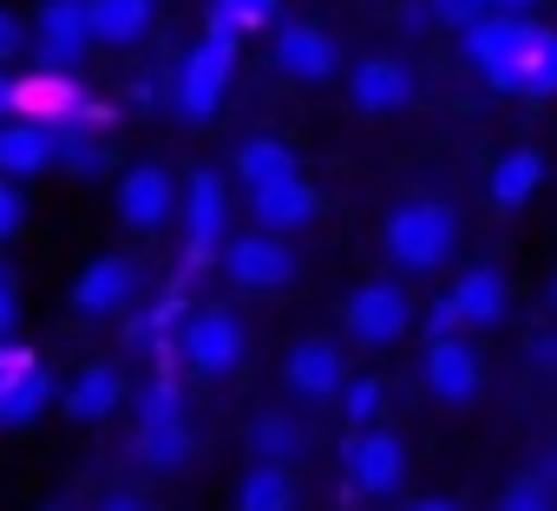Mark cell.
<instances>
[{
  "label": "cell",
  "instance_id": "obj_4",
  "mask_svg": "<svg viewBox=\"0 0 557 511\" xmlns=\"http://www.w3.org/2000/svg\"><path fill=\"white\" fill-rule=\"evenodd\" d=\"M223 216H230L223 177H216V171H190V177H184V229H190L184 263H190V270H210L216 256H223Z\"/></svg>",
  "mask_w": 557,
  "mask_h": 511
},
{
  "label": "cell",
  "instance_id": "obj_7",
  "mask_svg": "<svg viewBox=\"0 0 557 511\" xmlns=\"http://www.w3.org/2000/svg\"><path fill=\"white\" fill-rule=\"evenodd\" d=\"M223 270L236 289H283L296 276V256L283 236H269V229H249L236 242H223Z\"/></svg>",
  "mask_w": 557,
  "mask_h": 511
},
{
  "label": "cell",
  "instance_id": "obj_30",
  "mask_svg": "<svg viewBox=\"0 0 557 511\" xmlns=\"http://www.w3.org/2000/svg\"><path fill=\"white\" fill-rule=\"evenodd\" d=\"M381 400H387V394H381V381H374V374H368V381H348V387H342V413H348V426H355V433H368V426L381 420Z\"/></svg>",
  "mask_w": 557,
  "mask_h": 511
},
{
  "label": "cell",
  "instance_id": "obj_38",
  "mask_svg": "<svg viewBox=\"0 0 557 511\" xmlns=\"http://www.w3.org/2000/svg\"><path fill=\"white\" fill-rule=\"evenodd\" d=\"M14 47H21V21L0 8V53H14Z\"/></svg>",
  "mask_w": 557,
  "mask_h": 511
},
{
  "label": "cell",
  "instance_id": "obj_22",
  "mask_svg": "<svg viewBox=\"0 0 557 511\" xmlns=\"http://www.w3.org/2000/svg\"><path fill=\"white\" fill-rule=\"evenodd\" d=\"M119 400H125V374L119 367H86L73 387H66V413L73 420H106V413H119Z\"/></svg>",
  "mask_w": 557,
  "mask_h": 511
},
{
  "label": "cell",
  "instance_id": "obj_12",
  "mask_svg": "<svg viewBox=\"0 0 557 511\" xmlns=\"http://www.w3.org/2000/svg\"><path fill=\"white\" fill-rule=\"evenodd\" d=\"M283 381H289L302 400H335V394L348 387L342 348H335V341H296L289 361H283Z\"/></svg>",
  "mask_w": 557,
  "mask_h": 511
},
{
  "label": "cell",
  "instance_id": "obj_20",
  "mask_svg": "<svg viewBox=\"0 0 557 511\" xmlns=\"http://www.w3.org/2000/svg\"><path fill=\"white\" fill-rule=\"evenodd\" d=\"M236 177H243L249 190H269V184H289V177H302V171H296V151H289L283 138H243V145H236Z\"/></svg>",
  "mask_w": 557,
  "mask_h": 511
},
{
  "label": "cell",
  "instance_id": "obj_17",
  "mask_svg": "<svg viewBox=\"0 0 557 511\" xmlns=\"http://www.w3.org/2000/svg\"><path fill=\"white\" fill-rule=\"evenodd\" d=\"M348 92H355L361 112H400V105L413 99V79H407L400 60H361V66L348 73Z\"/></svg>",
  "mask_w": 557,
  "mask_h": 511
},
{
  "label": "cell",
  "instance_id": "obj_1",
  "mask_svg": "<svg viewBox=\"0 0 557 511\" xmlns=\"http://www.w3.org/2000/svg\"><path fill=\"white\" fill-rule=\"evenodd\" d=\"M453 242H459V216H453V203H433V197H420V203H400L394 216H387V256L400 270H440L446 256H453Z\"/></svg>",
  "mask_w": 557,
  "mask_h": 511
},
{
  "label": "cell",
  "instance_id": "obj_23",
  "mask_svg": "<svg viewBox=\"0 0 557 511\" xmlns=\"http://www.w3.org/2000/svg\"><path fill=\"white\" fill-rule=\"evenodd\" d=\"M249 452H256V465H283V472H289V459L302 452V426H296L289 413H262V420L249 426Z\"/></svg>",
  "mask_w": 557,
  "mask_h": 511
},
{
  "label": "cell",
  "instance_id": "obj_35",
  "mask_svg": "<svg viewBox=\"0 0 557 511\" xmlns=\"http://www.w3.org/2000/svg\"><path fill=\"white\" fill-rule=\"evenodd\" d=\"M21 216H27V203H21V190H14L8 177H0V242H8V236H21Z\"/></svg>",
  "mask_w": 557,
  "mask_h": 511
},
{
  "label": "cell",
  "instance_id": "obj_36",
  "mask_svg": "<svg viewBox=\"0 0 557 511\" xmlns=\"http://www.w3.org/2000/svg\"><path fill=\"white\" fill-rule=\"evenodd\" d=\"M14 322H21V289H14V276L0 270V341L14 335Z\"/></svg>",
  "mask_w": 557,
  "mask_h": 511
},
{
  "label": "cell",
  "instance_id": "obj_37",
  "mask_svg": "<svg viewBox=\"0 0 557 511\" xmlns=\"http://www.w3.org/2000/svg\"><path fill=\"white\" fill-rule=\"evenodd\" d=\"M92 511H151V504H145L138 491H106V498H99Z\"/></svg>",
  "mask_w": 557,
  "mask_h": 511
},
{
  "label": "cell",
  "instance_id": "obj_15",
  "mask_svg": "<svg viewBox=\"0 0 557 511\" xmlns=\"http://www.w3.org/2000/svg\"><path fill=\"white\" fill-rule=\"evenodd\" d=\"M53 164V125L40 119H8L0 125V177L21 184V177H40Z\"/></svg>",
  "mask_w": 557,
  "mask_h": 511
},
{
  "label": "cell",
  "instance_id": "obj_3",
  "mask_svg": "<svg viewBox=\"0 0 557 511\" xmlns=\"http://www.w3.org/2000/svg\"><path fill=\"white\" fill-rule=\"evenodd\" d=\"M177 354H184L190 374L216 381V374H230V367L243 361V322H236L230 309H197V315L177 328Z\"/></svg>",
  "mask_w": 557,
  "mask_h": 511
},
{
  "label": "cell",
  "instance_id": "obj_39",
  "mask_svg": "<svg viewBox=\"0 0 557 511\" xmlns=\"http://www.w3.org/2000/svg\"><path fill=\"white\" fill-rule=\"evenodd\" d=\"M485 8H492V14H531L537 0H485Z\"/></svg>",
  "mask_w": 557,
  "mask_h": 511
},
{
  "label": "cell",
  "instance_id": "obj_10",
  "mask_svg": "<svg viewBox=\"0 0 557 511\" xmlns=\"http://www.w3.org/2000/svg\"><path fill=\"white\" fill-rule=\"evenodd\" d=\"M138 289V270H132V256H92V263L79 270L73 283V309L79 315H119Z\"/></svg>",
  "mask_w": 557,
  "mask_h": 511
},
{
  "label": "cell",
  "instance_id": "obj_2",
  "mask_svg": "<svg viewBox=\"0 0 557 511\" xmlns=\"http://www.w3.org/2000/svg\"><path fill=\"white\" fill-rule=\"evenodd\" d=\"M537 21L531 14H479L466 34H459V47H466V60L485 73V86H498V92H511V66L537 47Z\"/></svg>",
  "mask_w": 557,
  "mask_h": 511
},
{
  "label": "cell",
  "instance_id": "obj_16",
  "mask_svg": "<svg viewBox=\"0 0 557 511\" xmlns=\"http://www.w3.org/2000/svg\"><path fill=\"white\" fill-rule=\"evenodd\" d=\"M426 387L459 407V400H472L485 387V367H479V354L466 341H426Z\"/></svg>",
  "mask_w": 557,
  "mask_h": 511
},
{
  "label": "cell",
  "instance_id": "obj_25",
  "mask_svg": "<svg viewBox=\"0 0 557 511\" xmlns=\"http://www.w3.org/2000/svg\"><path fill=\"white\" fill-rule=\"evenodd\" d=\"M537 184H544V158H537V151H505V158H498V171H492V203L518 210Z\"/></svg>",
  "mask_w": 557,
  "mask_h": 511
},
{
  "label": "cell",
  "instance_id": "obj_14",
  "mask_svg": "<svg viewBox=\"0 0 557 511\" xmlns=\"http://www.w3.org/2000/svg\"><path fill=\"white\" fill-rule=\"evenodd\" d=\"M275 66H283L289 79H335V40L322 34V27H309V21H296V27H283V34H275Z\"/></svg>",
  "mask_w": 557,
  "mask_h": 511
},
{
  "label": "cell",
  "instance_id": "obj_9",
  "mask_svg": "<svg viewBox=\"0 0 557 511\" xmlns=\"http://www.w3.org/2000/svg\"><path fill=\"white\" fill-rule=\"evenodd\" d=\"M34 40H40V66H47V73H73V66H79V53L92 47L86 0H47Z\"/></svg>",
  "mask_w": 557,
  "mask_h": 511
},
{
  "label": "cell",
  "instance_id": "obj_8",
  "mask_svg": "<svg viewBox=\"0 0 557 511\" xmlns=\"http://www.w3.org/2000/svg\"><path fill=\"white\" fill-rule=\"evenodd\" d=\"M171 210H177V177L164 164H132L119 177V216H125V229H158V223H171Z\"/></svg>",
  "mask_w": 557,
  "mask_h": 511
},
{
  "label": "cell",
  "instance_id": "obj_42",
  "mask_svg": "<svg viewBox=\"0 0 557 511\" xmlns=\"http://www.w3.org/2000/svg\"><path fill=\"white\" fill-rule=\"evenodd\" d=\"M550 309H557V276H550Z\"/></svg>",
  "mask_w": 557,
  "mask_h": 511
},
{
  "label": "cell",
  "instance_id": "obj_19",
  "mask_svg": "<svg viewBox=\"0 0 557 511\" xmlns=\"http://www.w3.org/2000/svg\"><path fill=\"white\" fill-rule=\"evenodd\" d=\"M158 14V0H86V27L99 47H132Z\"/></svg>",
  "mask_w": 557,
  "mask_h": 511
},
{
  "label": "cell",
  "instance_id": "obj_40",
  "mask_svg": "<svg viewBox=\"0 0 557 511\" xmlns=\"http://www.w3.org/2000/svg\"><path fill=\"white\" fill-rule=\"evenodd\" d=\"M407 511H459L453 498H420V504H407Z\"/></svg>",
  "mask_w": 557,
  "mask_h": 511
},
{
  "label": "cell",
  "instance_id": "obj_24",
  "mask_svg": "<svg viewBox=\"0 0 557 511\" xmlns=\"http://www.w3.org/2000/svg\"><path fill=\"white\" fill-rule=\"evenodd\" d=\"M236 511H296V478L283 465H249V478L236 491Z\"/></svg>",
  "mask_w": 557,
  "mask_h": 511
},
{
  "label": "cell",
  "instance_id": "obj_5",
  "mask_svg": "<svg viewBox=\"0 0 557 511\" xmlns=\"http://www.w3.org/2000/svg\"><path fill=\"white\" fill-rule=\"evenodd\" d=\"M407 328H413V302L400 283H368L348 296V335L361 348H394Z\"/></svg>",
  "mask_w": 557,
  "mask_h": 511
},
{
  "label": "cell",
  "instance_id": "obj_27",
  "mask_svg": "<svg viewBox=\"0 0 557 511\" xmlns=\"http://www.w3.org/2000/svg\"><path fill=\"white\" fill-rule=\"evenodd\" d=\"M47 400H53V381H47V367H40V361H27V367L14 374L8 400H0V420H8V426H27Z\"/></svg>",
  "mask_w": 557,
  "mask_h": 511
},
{
  "label": "cell",
  "instance_id": "obj_33",
  "mask_svg": "<svg viewBox=\"0 0 557 511\" xmlns=\"http://www.w3.org/2000/svg\"><path fill=\"white\" fill-rule=\"evenodd\" d=\"M426 14H433V21H446V27H459V34H466V27H472V21H479V14H492V8H485V0H426Z\"/></svg>",
  "mask_w": 557,
  "mask_h": 511
},
{
  "label": "cell",
  "instance_id": "obj_18",
  "mask_svg": "<svg viewBox=\"0 0 557 511\" xmlns=\"http://www.w3.org/2000/svg\"><path fill=\"white\" fill-rule=\"evenodd\" d=\"M453 309H459L466 328H492V322L505 315V276H498L492 263H472V270L453 283Z\"/></svg>",
  "mask_w": 557,
  "mask_h": 511
},
{
  "label": "cell",
  "instance_id": "obj_34",
  "mask_svg": "<svg viewBox=\"0 0 557 511\" xmlns=\"http://www.w3.org/2000/svg\"><path fill=\"white\" fill-rule=\"evenodd\" d=\"M459 309H453V296H440L433 309H426V341H459Z\"/></svg>",
  "mask_w": 557,
  "mask_h": 511
},
{
  "label": "cell",
  "instance_id": "obj_29",
  "mask_svg": "<svg viewBox=\"0 0 557 511\" xmlns=\"http://www.w3.org/2000/svg\"><path fill=\"white\" fill-rule=\"evenodd\" d=\"M171 420H184V413H177V381L158 367V374L145 381V394H138V426H171Z\"/></svg>",
  "mask_w": 557,
  "mask_h": 511
},
{
  "label": "cell",
  "instance_id": "obj_21",
  "mask_svg": "<svg viewBox=\"0 0 557 511\" xmlns=\"http://www.w3.org/2000/svg\"><path fill=\"white\" fill-rule=\"evenodd\" d=\"M21 119H53V125H66L73 112H79V86L66 79V73H40V79H21V105H14Z\"/></svg>",
  "mask_w": 557,
  "mask_h": 511
},
{
  "label": "cell",
  "instance_id": "obj_6",
  "mask_svg": "<svg viewBox=\"0 0 557 511\" xmlns=\"http://www.w3.org/2000/svg\"><path fill=\"white\" fill-rule=\"evenodd\" d=\"M230 66H236V47L230 40H197L190 60L177 66V105L184 119H210L230 92Z\"/></svg>",
  "mask_w": 557,
  "mask_h": 511
},
{
  "label": "cell",
  "instance_id": "obj_32",
  "mask_svg": "<svg viewBox=\"0 0 557 511\" xmlns=\"http://www.w3.org/2000/svg\"><path fill=\"white\" fill-rule=\"evenodd\" d=\"M216 14L243 34V27H262V21H275V0H216Z\"/></svg>",
  "mask_w": 557,
  "mask_h": 511
},
{
  "label": "cell",
  "instance_id": "obj_41",
  "mask_svg": "<svg viewBox=\"0 0 557 511\" xmlns=\"http://www.w3.org/2000/svg\"><path fill=\"white\" fill-rule=\"evenodd\" d=\"M537 361H550V367H557V335H550V341H537Z\"/></svg>",
  "mask_w": 557,
  "mask_h": 511
},
{
  "label": "cell",
  "instance_id": "obj_28",
  "mask_svg": "<svg viewBox=\"0 0 557 511\" xmlns=\"http://www.w3.org/2000/svg\"><path fill=\"white\" fill-rule=\"evenodd\" d=\"M138 452H145L158 472L184 465V459H190V433H184V420H171V426H138Z\"/></svg>",
  "mask_w": 557,
  "mask_h": 511
},
{
  "label": "cell",
  "instance_id": "obj_13",
  "mask_svg": "<svg viewBox=\"0 0 557 511\" xmlns=\"http://www.w3.org/2000/svg\"><path fill=\"white\" fill-rule=\"evenodd\" d=\"M249 210H256V223H262L269 236H289V229H302V223H315V216H322V190H315V184H302V177H289V184L249 190Z\"/></svg>",
  "mask_w": 557,
  "mask_h": 511
},
{
  "label": "cell",
  "instance_id": "obj_31",
  "mask_svg": "<svg viewBox=\"0 0 557 511\" xmlns=\"http://www.w3.org/2000/svg\"><path fill=\"white\" fill-rule=\"evenodd\" d=\"M498 511H557V498H550L544 478H511V485L498 491Z\"/></svg>",
  "mask_w": 557,
  "mask_h": 511
},
{
  "label": "cell",
  "instance_id": "obj_26",
  "mask_svg": "<svg viewBox=\"0 0 557 511\" xmlns=\"http://www.w3.org/2000/svg\"><path fill=\"white\" fill-rule=\"evenodd\" d=\"M511 92H518V99H550V92H557V34H550V27H544L537 47L511 66Z\"/></svg>",
  "mask_w": 557,
  "mask_h": 511
},
{
  "label": "cell",
  "instance_id": "obj_11",
  "mask_svg": "<svg viewBox=\"0 0 557 511\" xmlns=\"http://www.w3.org/2000/svg\"><path fill=\"white\" fill-rule=\"evenodd\" d=\"M400 472H407V446L394 439V433H381V426H368V433H355L348 439V478L361 485V491H394L400 485Z\"/></svg>",
  "mask_w": 557,
  "mask_h": 511
}]
</instances>
